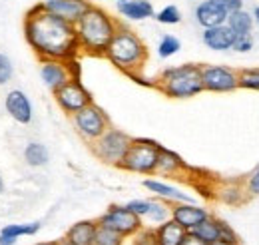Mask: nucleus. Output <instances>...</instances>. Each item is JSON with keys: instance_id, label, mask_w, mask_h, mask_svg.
Wrapping results in <instances>:
<instances>
[{"instance_id": "f257e3e1", "label": "nucleus", "mask_w": 259, "mask_h": 245, "mask_svg": "<svg viewBox=\"0 0 259 245\" xmlns=\"http://www.w3.org/2000/svg\"><path fill=\"white\" fill-rule=\"evenodd\" d=\"M24 38L40 60H70L82 50L76 26L36 4L24 16Z\"/></svg>"}, {"instance_id": "0eeeda50", "label": "nucleus", "mask_w": 259, "mask_h": 245, "mask_svg": "<svg viewBox=\"0 0 259 245\" xmlns=\"http://www.w3.org/2000/svg\"><path fill=\"white\" fill-rule=\"evenodd\" d=\"M72 124H74L76 132L88 144H92V142H96L98 138L110 128V118L106 116V112L100 106H96L92 102L90 106H86L84 110H80V112H76L72 116Z\"/></svg>"}, {"instance_id": "dca6fc26", "label": "nucleus", "mask_w": 259, "mask_h": 245, "mask_svg": "<svg viewBox=\"0 0 259 245\" xmlns=\"http://www.w3.org/2000/svg\"><path fill=\"white\" fill-rule=\"evenodd\" d=\"M201 40L209 50L226 52V50H231V46H233L235 32L231 30L227 24H220V26H213V28H203Z\"/></svg>"}, {"instance_id": "58836bf2", "label": "nucleus", "mask_w": 259, "mask_h": 245, "mask_svg": "<svg viewBox=\"0 0 259 245\" xmlns=\"http://www.w3.org/2000/svg\"><path fill=\"white\" fill-rule=\"evenodd\" d=\"M213 2H215V4H220V6L226 10L227 14L243 8V0H213Z\"/></svg>"}, {"instance_id": "a18cd8bd", "label": "nucleus", "mask_w": 259, "mask_h": 245, "mask_svg": "<svg viewBox=\"0 0 259 245\" xmlns=\"http://www.w3.org/2000/svg\"><path fill=\"white\" fill-rule=\"evenodd\" d=\"M4 193V180H2V176H0V195Z\"/></svg>"}, {"instance_id": "de8ad7c7", "label": "nucleus", "mask_w": 259, "mask_h": 245, "mask_svg": "<svg viewBox=\"0 0 259 245\" xmlns=\"http://www.w3.org/2000/svg\"><path fill=\"white\" fill-rule=\"evenodd\" d=\"M116 2H124V0H116Z\"/></svg>"}, {"instance_id": "7c9ffc66", "label": "nucleus", "mask_w": 259, "mask_h": 245, "mask_svg": "<svg viewBox=\"0 0 259 245\" xmlns=\"http://www.w3.org/2000/svg\"><path fill=\"white\" fill-rule=\"evenodd\" d=\"M124 239H126L124 235H120V233H116V231H112V229H108V227H104V225L98 223L94 245H122Z\"/></svg>"}, {"instance_id": "a19ab883", "label": "nucleus", "mask_w": 259, "mask_h": 245, "mask_svg": "<svg viewBox=\"0 0 259 245\" xmlns=\"http://www.w3.org/2000/svg\"><path fill=\"white\" fill-rule=\"evenodd\" d=\"M18 239L14 237H8V235H0V245H16Z\"/></svg>"}, {"instance_id": "aec40b11", "label": "nucleus", "mask_w": 259, "mask_h": 245, "mask_svg": "<svg viewBox=\"0 0 259 245\" xmlns=\"http://www.w3.org/2000/svg\"><path fill=\"white\" fill-rule=\"evenodd\" d=\"M118 12L128 18V20H148V18H154L156 16V10H154V4L150 0H124V2H118Z\"/></svg>"}, {"instance_id": "2f4dec72", "label": "nucleus", "mask_w": 259, "mask_h": 245, "mask_svg": "<svg viewBox=\"0 0 259 245\" xmlns=\"http://www.w3.org/2000/svg\"><path fill=\"white\" fill-rule=\"evenodd\" d=\"M132 243L134 245H160L158 235H156V227H142L132 235Z\"/></svg>"}, {"instance_id": "bb28decb", "label": "nucleus", "mask_w": 259, "mask_h": 245, "mask_svg": "<svg viewBox=\"0 0 259 245\" xmlns=\"http://www.w3.org/2000/svg\"><path fill=\"white\" fill-rule=\"evenodd\" d=\"M40 231V221H32V223H6L0 229V235H8V237H22V235H36Z\"/></svg>"}, {"instance_id": "f3484780", "label": "nucleus", "mask_w": 259, "mask_h": 245, "mask_svg": "<svg viewBox=\"0 0 259 245\" xmlns=\"http://www.w3.org/2000/svg\"><path fill=\"white\" fill-rule=\"evenodd\" d=\"M144 187L148 191H152L156 197H160L163 201H169V203H178V201H194L192 195H188L186 191H182L180 187L171 184H165L162 180H156V178H148L144 180Z\"/></svg>"}, {"instance_id": "4468645a", "label": "nucleus", "mask_w": 259, "mask_h": 245, "mask_svg": "<svg viewBox=\"0 0 259 245\" xmlns=\"http://www.w3.org/2000/svg\"><path fill=\"white\" fill-rule=\"evenodd\" d=\"M40 78L52 94L64 86L68 80H72L64 60H40Z\"/></svg>"}, {"instance_id": "49530a36", "label": "nucleus", "mask_w": 259, "mask_h": 245, "mask_svg": "<svg viewBox=\"0 0 259 245\" xmlns=\"http://www.w3.org/2000/svg\"><path fill=\"white\" fill-rule=\"evenodd\" d=\"M36 245H56V241H54V243H50V241H46V243H36Z\"/></svg>"}, {"instance_id": "c9c22d12", "label": "nucleus", "mask_w": 259, "mask_h": 245, "mask_svg": "<svg viewBox=\"0 0 259 245\" xmlns=\"http://www.w3.org/2000/svg\"><path fill=\"white\" fill-rule=\"evenodd\" d=\"M251 48H253V36H251V34H245V36H235L233 46H231V50H233V52H239V54L251 52Z\"/></svg>"}, {"instance_id": "4be33fe9", "label": "nucleus", "mask_w": 259, "mask_h": 245, "mask_svg": "<svg viewBox=\"0 0 259 245\" xmlns=\"http://www.w3.org/2000/svg\"><path fill=\"white\" fill-rule=\"evenodd\" d=\"M215 197L224 203H229V206H241L247 201L249 193L245 191V185L243 182L241 184H226L222 187L215 189Z\"/></svg>"}, {"instance_id": "72a5a7b5", "label": "nucleus", "mask_w": 259, "mask_h": 245, "mask_svg": "<svg viewBox=\"0 0 259 245\" xmlns=\"http://www.w3.org/2000/svg\"><path fill=\"white\" fill-rule=\"evenodd\" d=\"M12 74H14V66H12V60L0 52V86L8 84L12 80Z\"/></svg>"}, {"instance_id": "79ce46f5", "label": "nucleus", "mask_w": 259, "mask_h": 245, "mask_svg": "<svg viewBox=\"0 0 259 245\" xmlns=\"http://www.w3.org/2000/svg\"><path fill=\"white\" fill-rule=\"evenodd\" d=\"M253 20H255V24H259V6H255V10H253Z\"/></svg>"}, {"instance_id": "c756f323", "label": "nucleus", "mask_w": 259, "mask_h": 245, "mask_svg": "<svg viewBox=\"0 0 259 245\" xmlns=\"http://www.w3.org/2000/svg\"><path fill=\"white\" fill-rule=\"evenodd\" d=\"M154 18H156L160 24L174 26V24H180V22H182V12H180V8H178L176 4H167V6H163L160 12H156Z\"/></svg>"}, {"instance_id": "ddd939ff", "label": "nucleus", "mask_w": 259, "mask_h": 245, "mask_svg": "<svg viewBox=\"0 0 259 245\" xmlns=\"http://www.w3.org/2000/svg\"><path fill=\"white\" fill-rule=\"evenodd\" d=\"M4 108L14 122L22 124V126L32 122V102L22 90H10L6 94Z\"/></svg>"}, {"instance_id": "37998d69", "label": "nucleus", "mask_w": 259, "mask_h": 245, "mask_svg": "<svg viewBox=\"0 0 259 245\" xmlns=\"http://www.w3.org/2000/svg\"><path fill=\"white\" fill-rule=\"evenodd\" d=\"M209 245H239V243H227V241H222V239H218V241H213V243Z\"/></svg>"}, {"instance_id": "b1692460", "label": "nucleus", "mask_w": 259, "mask_h": 245, "mask_svg": "<svg viewBox=\"0 0 259 245\" xmlns=\"http://www.w3.org/2000/svg\"><path fill=\"white\" fill-rule=\"evenodd\" d=\"M24 159H26V164L32 166V168H42V166L48 164L50 152H48V148H46L44 144H40V142H30V144H26V148H24Z\"/></svg>"}, {"instance_id": "6e6552de", "label": "nucleus", "mask_w": 259, "mask_h": 245, "mask_svg": "<svg viewBox=\"0 0 259 245\" xmlns=\"http://www.w3.org/2000/svg\"><path fill=\"white\" fill-rule=\"evenodd\" d=\"M201 82L203 90L213 94H229L239 88L237 70L220 64H203L201 66Z\"/></svg>"}, {"instance_id": "cd10ccee", "label": "nucleus", "mask_w": 259, "mask_h": 245, "mask_svg": "<svg viewBox=\"0 0 259 245\" xmlns=\"http://www.w3.org/2000/svg\"><path fill=\"white\" fill-rule=\"evenodd\" d=\"M180 48H182V42L174 34H163L160 44H158V56L162 60H167V58L176 56L180 52Z\"/></svg>"}, {"instance_id": "9b49d317", "label": "nucleus", "mask_w": 259, "mask_h": 245, "mask_svg": "<svg viewBox=\"0 0 259 245\" xmlns=\"http://www.w3.org/2000/svg\"><path fill=\"white\" fill-rule=\"evenodd\" d=\"M209 212L201 206H197L194 201H178L171 206V219L176 223H180L186 231H192L195 229L203 219L209 217Z\"/></svg>"}, {"instance_id": "c85d7f7f", "label": "nucleus", "mask_w": 259, "mask_h": 245, "mask_svg": "<svg viewBox=\"0 0 259 245\" xmlns=\"http://www.w3.org/2000/svg\"><path fill=\"white\" fill-rule=\"evenodd\" d=\"M237 82L239 88L259 92V68H243L237 72Z\"/></svg>"}, {"instance_id": "39448f33", "label": "nucleus", "mask_w": 259, "mask_h": 245, "mask_svg": "<svg viewBox=\"0 0 259 245\" xmlns=\"http://www.w3.org/2000/svg\"><path fill=\"white\" fill-rule=\"evenodd\" d=\"M160 150H162V144H158L156 140L134 138L126 157L122 159V164L118 168L124 172L140 174V176H154L156 166H158V157H160Z\"/></svg>"}, {"instance_id": "20e7f679", "label": "nucleus", "mask_w": 259, "mask_h": 245, "mask_svg": "<svg viewBox=\"0 0 259 245\" xmlns=\"http://www.w3.org/2000/svg\"><path fill=\"white\" fill-rule=\"evenodd\" d=\"M158 90L171 100H188L205 92L199 64H180L165 68L158 78Z\"/></svg>"}, {"instance_id": "e433bc0d", "label": "nucleus", "mask_w": 259, "mask_h": 245, "mask_svg": "<svg viewBox=\"0 0 259 245\" xmlns=\"http://www.w3.org/2000/svg\"><path fill=\"white\" fill-rule=\"evenodd\" d=\"M243 185H245V191L251 195H259V166L243 180Z\"/></svg>"}, {"instance_id": "6ab92c4d", "label": "nucleus", "mask_w": 259, "mask_h": 245, "mask_svg": "<svg viewBox=\"0 0 259 245\" xmlns=\"http://www.w3.org/2000/svg\"><path fill=\"white\" fill-rule=\"evenodd\" d=\"M98 231V219H84L74 223L68 231H66V239L72 245H94Z\"/></svg>"}, {"instance_id": "1a4fd4ad", "label": "nucleus", "mask_w": 259, "mask_h": 245, "mask_svg": "<svg viewBox=\"0 0 259 245\" xmlns=\"http://www.w3.org/2000/svg\"><path fill=\"white\" fill-rule=\"evenodd\" d=\"M54 100L60 106V110L68 116H74L76 112L84 110L86 106L94 102L92 94L88 92V88L80 80H68L64 86H60L54 92Z\"/></svg>"}, {"instance_id": "c03bdc74", "label": "nucleus", "mask_w": 259, "mask_h": 245, "mask_svg": "<svg viewBox=\"0 0 259 245\" xmlns=\"http://www.w3.org/2000/svg\"><path fill=\"white\" fill-rule=\"evenodd\" d=\"M56 245H72V243H70L66 237H62V239H58V241H56Z\"/></svg>"}, {"instance_id": "a211bd4d", "label": "nucleus", "mask_w": 259, "mask_h": 245, "mask_svg": "<svg viewBox=\"0 0 259 245\" xmlns=\"http://www.w3.org/2000/svg\"><path fill=\"white\" fill-rule=\"evenodd\" d=\"M192 168L182 159V155H178L176 152L163 148L160 150V157H158V166H156V174L158 176H165V178H174L180 174L190 172Z\"/></svg>"}, {"instance_id": "ea45409f", "label": "nucleus", "mask_w": 259, "mask_h": 245, "mask_svg": "<svg viewBox=\"0 0 259 245\" xmlns=\"http://www.w3.org/2000/svg\"><path fill=\"white\" fill-rule=\"evenodd\" d=\"M182 245H207L203 239H199L195 233H192V231H188L186 233V237H184V241H182Z\"/></svg>"}, {"instance_id": "2eb2a0df", "label": "nucleus", "mask_w": 259, "mask_h": 245, "mask_svg": "<svg viewBox=\"0 0 259 245\" xmlns=\"http://www.w3.org/2000/svg\"><path fill=\"white\" fill-rule=\"evenodd\" d=\"M195 22L201 28H213L227 22V12L213 0H203L195 6Z\"/></svg>"}, {"instance_id": "473e14b6", "label": "nucleus", "mask_w": 259, "mask_h": 245, "mask_svg": "<svg viewBox=\"0 0 259 245\" xmlns=\"http://www.w3.org/2000/svg\"><path fill=\"white\" fill-rule=\"evenodd\" d=\"M218 227H220V239L227 241V243H239V237L235 233V229L227 223L226 219H220L218 217Z\"/></svg>"}, {"instance_id": "f8f14e48", "label": "nucleus", "mask_w": 259, "mask_h": 245, "mask_svg": "<svg viewBox=\"0 0 259 245\" xmlns=\"http://www.w3.org/2000/svg\"><path fill=\"white\" fill-rule=\"evenodd\" d=\"M40 4H42L44 10L64 18L72 24H76L84 16V12L92 6L88 0H44Z\"/></svg>"}, {"instance_id": "5701e85b", "label": "nucleus", "mask_w": 259, "mask_h": 245, "mask_svg": "<svg viewBox=\"0 0 259 245\" xmlns=\"http://www.w3.org/2000/svg\"><path fill=\"white\" fill-rule=\"evenodd\" d=\"M227 26L235 32V36H245V34H251L253 30V16L247 12V10H235V12H229L227 14Z\"/></svg>"}, {"instance_id": "4c0bfd02", "label": "nucleus", "mask_w": 259, "mask_h": 245, "mask_svg": "<svg viewBox=\"0 0 259 245\" xmlns=\"http://www.w3.org/2000/svg\"><path fill=\"white\" fill-rule=\"evenodd\" d=\"M66 66H68V72H70V78L72 80H80V76H82V66H80V62H78V56L76 58H70V60H64Z\"/></svg>"}, {"instance_id": "7ed1b4c3", "label": "nucleus", "mask_w": 259, "mask_h": 245, "mask_svg": "<svg viewBox=\"0 0 259 245\" xmlns=\"http://www.w3.org/2000/svg\"><path fill=\"white\" fill-rule=\"evenodd\" d=\"M104 56L124 74H132V72H140L148 62V48L136 32L120 24Z\"/></svg>"}, {"instance_id": "f03ea898", "label": "nucleus", "mask_w": 259, "mask_h": 245, "mask_svg": "<svg viewBox=\"0 0 259 245\" xmlns=\"http://www.w3.org/2000/svg\"><path fill=\"white\" fill-rule=\"evenodd\" d=\"M74 26H76L80 50L90 56H104L108 44L112 42L116 30L120 28V22L114 16H110L104 8L92 4Z\"/></svg>"}, {"instance_id": "412c9836", "label": "nucleus", "mask_w": 259, "mask_h": 245, "mask_svg": "<svg viewBox=\"0 0 259 245\" xmlns=\"http://www.w3.org/2000/svg\"><path fill=\"white\" fill-rule=\"evenodd\" d=\"M186 233L188 231L180 223H176L171 217L167 221L160 223V225H156V235H158L160 245H182Z\"/></svg>"}, {"instance_id": "9d476101", "label": "nucleus", "mask_w": 259, "mask_h": 245, "mask_svg": "<svg viewBox=\"0 0 259 245\" xmlns=\"http://www.w3.org/2000/svg\"><path fill=\"white\" fill-rule=\"evenodd\" d=\"M98 223L116 231V233H120V235H124V237H132L138 229L144 227L142 217H138L134 212H130L126 206H110L104 214L100 215Z\"/></svg>"}, {"instance_id": "f704fd0d", "label": "nucleus", "mask_w": 259, "mask_h": 245, "mask_svg": "<svg viewBox=\"0 0 259 245\" xmlns=\"http://www.w3.org/2000/svg\"><path fill=\"white\" fill-rule=\"evenodd\" d=\"M126 208H128L130 212H134V214L138 215V217H146L148 212H150V208H152V199H132L126 203Z\"/></svg>"}, {"instance_id": "a878e982", "label": "nucleus", "mask_w": 259, "mask_h": 245, "mask_svg": "<svg viewBox=\"0 0 259 245\" xmlns=\"http://www.w3.org/2000/svg\"><path fill=\"white\" fill-rule=\"evenodd\" d=\"M169 217H171V206H169V201H163L160 197L152 199V208H150V212L146 215V219L156 227V225H160L163 221H167Z\"/></svg>"}, {"instance_id": "423d86ee", "label": "nucleus", "mask_w": 259, "mask_h": 245, "mask_svg": "<svg viewBox=\"0 0 259 245\" xmlns=\"http://www.w3.org/2000/svg\"><path fill=\"white\" fill-rule=\"evenodd\" d=\"M132 136H128L126 132L118 130V128H108L96 142L90 144V150L96 155L98 159H102L108 166H120L122 159L126 157L130 146H132Z\"/></svg>"}, {"instance_id": "393cba45", "label": "nucleus", "mask_w": 259, "mask_h": 245, "mask_svg": "<svg viewBox=\"0 0 259 245\" xmlns=\"http://www.w3.org/2000/svg\"><path fill=\"white\" fill-rule=\"evenodd\" d=\"M192 233H195L199 239H203L205 243H213L220 239V227H218V217L209 215L207 219H203L195 229H192Z\"/></svg>"}]
</instances>
